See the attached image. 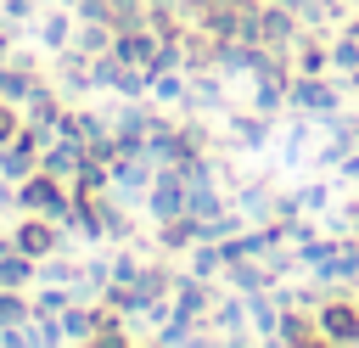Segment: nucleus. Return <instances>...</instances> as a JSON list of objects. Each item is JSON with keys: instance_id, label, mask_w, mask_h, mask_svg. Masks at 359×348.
Segmentation results:
<instances>
[{"instance_id": "f257e3e1", "label": "nucleus", "mask_w": 359, "mask_h": 348, "mask_svg": "<svg viewBox=\"0 0 359 348\" xmlns=\"http://www.w3.org/2000/svg\"><path fill=\"white\" fill-rule=\"evenodd\" d=\"M325 320H331V331H342V337H353V331H359V320H353V309H331Z\"/></svg>"}, {"instance_id": "f03ea898", "label": "nucleus", "mask_w": 359, "mask_h": 348, "mask_svg": "<svg viewBox=\"0 0 359 348\" xmlns=\"http://www.w3.org/2000/svg\"><path fill=\"white\" fill-rule=\"evenodd\" d=\"M22 241H28V253H45V247H50V225H28Z\"/></svg>"}, {"instance_id": "7ed1b4c3", "label": "nucleus", "mask_w": 359, "mask_h": 348, "mask_svg": "<svg viewBox=\"0 0 359 348\" xmlns=\"http://www.w3.org/2000/svg\"><path fill=\"white\" fill-rule=\"evenodd\" d=\"M6 135H11V118H6V112H0V140H6Z\"/></svg>"}]
</instances>
